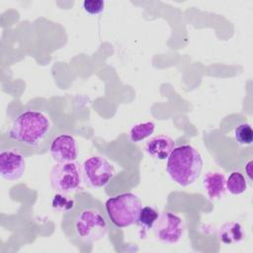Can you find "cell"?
<instances>
[{
    "mask_svg": "<svg viewBox=\"0 0 253 253\" xmlns=\"http://www.w3.org/2000/svg\"><path fill=\"white\" fill-rule=\"evenodd\" d=\"M186 226L184 220L171 211L159 213L157 220L153 225L155 237L168 244L179 242L184 235Z\"/></svg>",
    "mask_w": 253,
    "mask_h": 253,
    "instance_id": "7",
    "label": "cell"
},
{
    "mask_svg": "<svg viewBox=\"0 0 253 253\" xmlns=\"http://www.w3.org/2000/svg\"><path fill=\"white\" fill-rule=\"evenodd\" d=\"M155 129V125L152 122L140 123L133 126L129 130V138L132 142H138L150 136Z\"/></svg>",
    "mask_w": 253,
    "mask_h": 253,
    "instance_id": "15",
    "label": "cell"
},
{
    "mask_svg": "<svg viewBox=\"0 0 253 253\" xmlns=\"http://www.w3.org/2000/svg\"><path fill=\"white\" fill-rule=\"evenodd\" d=\"M26 171L25 155L18 149L2 150L0 152V175L7 181H16L23 177Z\"/></svg>",
    "mask_w": 253,
    "mask_h": 253,
    "instance_id": "8",
    "label": "cell"
},
{
    "mask_svg": "<svg viewBox=\"0 0 253 253\" xmlns=\"http://www.w3.org/2000/svg\"><path fill=\"white\" fill-rule=\"evenodd\" d=\"M234 136L240 145H249L253 141V130L249 124H241L235 128Z\"/></svg>",
    "mask_w": 253,
    "mask_h": 253,
    "instance_id": "16",
    "label": "cell"
},
{
    "mask_svg": "<svg viewBox=\"0 0 253 253\" xmlns=\"http://www.w3.org/2000/svg\"><path fill=\"white\" fill-rule=\"evenodd\" d=\"M82 181V168L75 161L56 163L49 173V182L52 190L62 194L79 190Z\"/></svg>",
    "mask_w": 253,
    "mask_h": 253,
    "instance_id": "5",
    "label": "cell"
},
{
    "mask_svg": "<svg viewBox=\"0 0 253 253\" xmlns=\"http://www.w3.org/2000/svg\"><path fill=\"white\" fill-rule=\"evenodd\" d=\"M140 199L132 193H124L110 198L105 203L108 218L117 227H128L136 223L140 209Z\"/></svg>",
    "mask_w": 253,
    "mask_h": 253,
    "instance_id": "4",
    "label": "cell"
},
{
    "mask_svg": "<svg viewBox=\"0 0 253 253\" xmlns=\"http://www.w3.org/2000/svg\"><path fill=\"white\" fill-rule=\"evenodd\" d=\"M251 164H252V162L250 161V162H248V164L246 165V172H247V175H248L249 179H251V171H250V167H251Z\"/></svg>",
    "mask_w": 253,
    "mask_h": 253,
    "instance_id": "19",
    "label": "cell"
},
{
    "mask_svg": "<svg viewBox=\"0 0 253 253\" xmlns=\"http://www.w3.org/2000/svg\"><path fill=\"white\" fill-rule=\"evenodd\" d=\"M203 165L200 152L192 145L185 144L173 149L167 158L166 170L174 182L187 187L200 177Z\"/></svg>",
    "mask_w": 253,
    "mask_h": 253,
    "instance_id": "3",
    "label": "cell"
},
{
    "mask_svg": "<svg viewBox=\"0 0 253 253\" xmlns=\"http://www.w3.org/2000/svg\"><path fill=\"white\" fill-rule=\"evenodd\" d=\"M159 216V212L152 207H143L140 209L136 224L140 229L145 231L153 228L155 221Z\"/></svg>",
    "mask_w": 253,
    "mask_h": 253,
    "instance_id": "13",
    "label": "cell"
},
{
    "mask_svg": "<svg viewBox=\"0 0 253 253\" xmlns=\"http://www.w3.org/2000/svg\"><path fill=\"white\" fill-rule=\"evenodd\" d=\"M225 177L220 172H208L204 179L203 184L208 193L210 200L214 201L221 198L224 195L225 187Z\"/></svg>",
    "mask_w": 253,
    "mask_h": 253,
    "instance_id": "11",
    "label": "cell"
},
{
    "mask_svg": "<svg viewBox=\"0 0 253 253\" xmlns=\"http://www.w3.org/2000/svg\"><path fill=\"white\" fill-rule=\"evenodd\" d=\"M226 190L232 195H240L247 189V181L240 172H232L225 181Z\"/></svg>",
    "mask_w": 253,
    "mask_h": 253,
    "instance_id": "14",
    "label": "cell"
},
{
    "mask_svg": "<svg viewBox=\"0 0 253 253\" xmlns=\"http://www.w3.org/2000/svg\"><path fill=\"white\" fill-rule=\"evenodd\" d=\"M49 153L56 163L75 161L78 156L77 141L70 134H59L53 137Z\"/></svg>",
    "mask_w": 253,
    "mask_h": 253,
    "instance_id": "9",
    "label": "cell"
},
{
    "mask_svg": "<svg viewBox=\"0 0 253 253\" xmlns=\"http://www.w3.org/2000/svg\"><path fill=\"white\" fill-rule=\"evenodd\" d=\"M218 238L224 244H236L243 240L244 231L241 224L236 221L225 222L218 230Z\"/></svg>",
    "mask_w": 253,
    "mask_h": 253,
    "instance_id": "12",
    "label": "cell"
},
{
    "mask_svg": "<svg viewBox=\"0 0 253 253\" xmlns=\"http://www.w3.org/2000/svg\"><path fill=\"white\" fill-rule=\"evenodd\" d=\"M61 230L75 247L84 250L103 239L109 231L105 207L88 192H77L73 206L61 217Z\"/></svg>",
    "mask_w": 253,
    "mask_h": 253,
    "instance_id": "1",
    "label": "cell"
},
{
    "mask_svg": "<svg viewBox=\"0 0 253 253\" xmlns=\"http://www.w3.org/2000/svg\"><path fill=\"white\" fill-rule=\"evenodd\" d=\"M72 206H73V199H71V200L68 199L62 193H59L53 197L52 207L54 209L66 211L69 209H71Z\"/></svg>",
    "mask_w": 253,
    "mask_h": 253,
    "instance_id": "17",
    "label": "cell"
},
{
    "mask_svg": "<svg viewBox=\"0 0 253 253\" xmlns=\"http://www.w3.org/2000/svg\"><path fill=\"white\" fill-rule=\"evenodd\" d=\"M174 148V140L165 134L154 136L147 140L145 144V151L151 157L159 160H164L168 158Z\"/></svg>",
    "mask_w": 253,
    "mask_h": 253,
    "instance_id": "10",
    "label": "cell"
},
{
    "mask_svg": "<svg viewBox=\"0 0 253 253\" xmlns=\"http://www.w3.org/2000/svg\"><path fill=\"white\" fill-rule=\"evenodd\" d=\"M115 175L114 166L102 156H91L82 165L83 181L92 188L106 186Z\"/></svg>",
    "mask_w": 253,
    "mask_h": 253,
    "instance_id": "6",
    "label": "cell"
},
{
    "mask_svg": "<svg viewBox=\"0 0 253 253\" xmlns=\"http://www.w3.org/2000/svg\"><path fill=\"white\" fill-rule=\"evenodd\" d=\"M49 119L38 111H26L14 120L8 132L10 141L25 156L43 154L53 139Z\"/></svg>",
    "mask_w": 253,
    "mask_h": 253,
    "instance_id": "2",
    "label": "cell"
},
{
    "mask_svg": "<svg viewBox=\"0 0 253 253\" xmlns=\"http://www.w3.org/2000/svg\"><path fill=\"white\" fill-rule=\"evenodd\" d=\"M83 8L87 13L97 15L104 11L105 2L102 0H85L83 2Z\"/></svg>",
    "mask_w": 253,
    "mask_h": 253,
    "instance_id": "18",
    "label": "cell"
}]
</instances>
